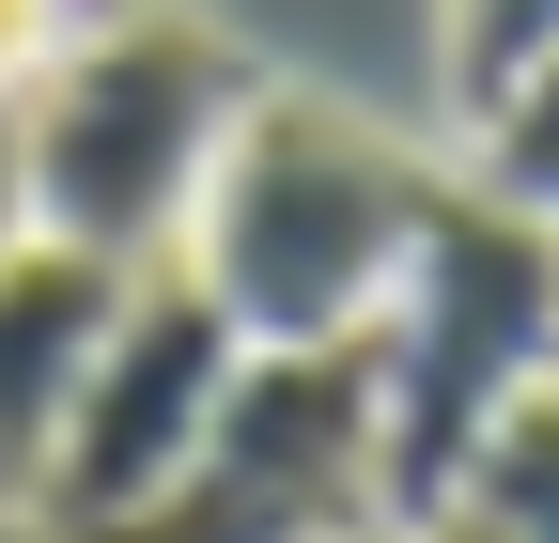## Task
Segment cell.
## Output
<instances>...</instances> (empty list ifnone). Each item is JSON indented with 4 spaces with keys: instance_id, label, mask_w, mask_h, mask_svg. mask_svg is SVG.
Returning <instances> with one entry per match:
<instances>
[{
    "instance_id": "obj_1",
    "label": "cell",
    "mask_w": 559,
    "mask_h": 543,
    "mask_svg": "<svg viewBox=\"0 0 559 543\" xmlns=\"http://www.w3.org/2000/svg\"><path fill=\"white\" fill-rule=\"evenodd\" d=\"M436 186H451V156H419L404 124L296 94V79H249L171 264L234 311V342H358L404 280L419 218H436Z\"/></svg>"
},
{
    "instance_id": "obj_2",
    "label": "cell",
    "mask_w": 559,
    "mask_h": 543,
    "mask_svg": "<svg viewBox=\"0 0 559 543\" xmlns=\"http://www.w3.org/2000/svg\"><path fill=\"white\" fill-rule=\"evenodd\" d=\"M264 62L234 32H202L187 0H124L109 32H79L16 94V171H32V233L94 249V264H171L187 202L218 171L234 109Z\"/></svg>"
},
{
    "instance_id": "obj_3",
    "label": "cell",
    "mask_w": 559,
    "mask_h": 543,
    "mask_svg": "<svg viewBox=\"0 0 559 543\" xmlns=\"http://www.w3.org/2000/svg\"><path fill=\"white\" fill-rule=\"evenodd\" d=\"M373 342V435H389V528H419L466 450L498 435V403H528L559 373V218L498 186H436V218H419L389 311L358 326Z\"/></svg>"
},
{
    "instance_id": "obj_4",
    "label": "cell",
    "mask_w": 559,
    "mask_h": 543,
    "mask_svg": "<svg viewBox=\"0 0 559 543\" xmlns=\"http://www.w3.org/2000/svg\"><path fill=\"white\" fill-rule=\"evenodd\" d=\"M373 528H389L373 342H249L202 450L79 543H373Z\"/></svg>"
},
{
    "instance_id": "obj_5",
    "label": "cell",
    "mask_w": 559,
    "mask_h": 543,
    "mask_svg": "<svg viewBox=\"0 0 559 543\" xmlns=\"http://www.w3.org/2000/svg\"><path fill=\"white\" fill-rule=\"evenodd\" d=\"M234 311L187 280V264H124V295L94 326V358H79V403H62V450H47V497H32V543H79L109 512H140L171 482V466L202 450V420H218V388H234Z\"/></svg>"
},
{
    "instance_id": "obj_6",
    "label": "cell",
    "mask_w": 559,
    "mask_h": 543,
    "mask_svg": "<svg viewBox=\"0 0 559 543\" xmlns=\"http://www.w3.org/2000/svg\"><path fill=\"white\" fill-rule=\"evenodd\" d=\"M109 295H124V264L62 249V233L0 249V528H32V497H47V450H62V403H79Z\"/></svg>"
},
{
    "instance_id": "obj_7",
    "label": "cell",
    "mask_w": 559,
    "mask_h": 543,
    "mask_svg": "<svg viewBox=\"0 0 559 543\" xmlns=\"http://www.w3.org/2000/svg\"><path fill=\"white\" fill-rule=\"evenodd\" d=\"M419 528H466V543H559V373L528 403H498V435L466 450V482L419 512Z\"/></svg>"
},
{
    "instance_id": "obj_8",
    "label": "cell",
    "mask_w": 559,
    "mask_h": 543,
    "mask_svg": "<svg viewBox=\"0 0 559 543\" xmlns=\"http://www.w3.org/2000/svg\"><path fill=\"white\" fill-rule=\"evenodd\" d=\"M466 186H498V202H528V218H559V47L513 62V79L466 109Z\"/></svg>"
},
{
    "instance_id": "obj_9",
    "label": "cell",
    "mask_w": 559,
    "mask_h": 543,
    "mask_svg": "<svg viewBox=\"0 0 559 543\" xmlns=\"http://www.w3.org/2000/svg\"><path fill=\"white\" fill-rule=\"evenodd\" d=\"M559 47V0H451V124L513 79V62H544Z\"/></svg>"
},
{
    "instance_id": "obj_10",
    "label": "cell",
    "mask_w": 559,
    "mask_h": 543,
    "mask_svg": "<svg viewBox=\"0 0 559 543\" xmlns=\"http://www.w3.org/2000/svg\"><path fill=\"white\" fill-rule=\"evenodd\" d=\"M109 16H124V0H0V109H16L79 32H109Z\"/></svg>"
},
{
    "instance_id": "obj_11",
    "label": "cell",
    "mask_w": 559,
    "mask_h": 543,
    "mask_svg": "<svg viewBox=\"0 0 559 543\" xmlns=\"http://www.w3.org/2000/svg\"><path fill=\"white\" fill-rule=\"evenodd\" d=\"M32 233V171H16V109H0V249Z\"/></svg>"
},
{
    "instance_id": "obj_12",
    "label": "cell",
    "mask_w": 559,
    "mask_h": 543,
    "mask_svg": "<svg viewBox=\"0 0 559 543\" xmlns=\"http://www.w3.org/2000/svg\"><path fill=\"white\" fill-rule=\"evenodd\" d=\"M373 543H466V528H373Z\"/></svg>"
}]
</instances>
